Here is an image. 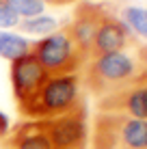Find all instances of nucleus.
<instances>
[{
	"label": "nucleus",
	"mask_w": 147,
	"mask_h": 149,
	"mask_svg": "<svg viewBox=\"0 0 147 149\" xmlns=\"http://www.w3.org/2000/svg\"><path fill=\"white\" fill-rule=\"evenodd\" d=\"M143 71H147V48L134 45L121 52L89 58L84 65V74L80 78H82V84L100 100L121 89Z\"/></svg>",
	"instance_id": "nucleus-1"
},
{
	"label": "nucleus",
	"mask_w": 147,
	"mask_h": 149,
	"mask_svg": "<svg viewBox=\"0 0 147 149\" xmlns=\"http://www.w3.org/2000/svg\"><path fill=\"white\" fill-rule=\"evenodd\" d=\"M82 78L80 74H65V76H48L41 84L37 95L24 104L20 112L28 121H45L52 117L82 106Z\"/></svg>",
	"instance_id": "nucleus-2"
},
{
	"label": "nucleus",
	"mask_w": 147,
	"mask_h": 149,
	"mask_svg": "<svg viewBox=\"0 0 147 149\" xmlns=\"http://www.w3.org/2000/svg\"><path fill=\"white\" fill-rule=\"evenodd\" d=\"M30 54L39 61V65L45 69L48 76L78 74L89 61V56L69 37L67 28L54 30L48 37H41V39L33 41Z\"/></svg>",
	"instance_id": "nucleus-3"
},
{
	"label": "nucleus",
	"mask_w": 147,
	"mask_h": 149,
	"mask_svg": "<svg viewBox=\"0 0 147 149\" xmlns=\"http://www.w3.org/2000/svg\"><path fill=\"white\" fill-rule=\"evenodd\" d=\"M93 149H147V121L98 112L93 123Z\"/></svg>",
	"instance_id": "nucleus-4"
},
{
	"label": "nucleus",
	"mask_w": 147,
	"mask_h": 149,
	"mask_svg": "<svg viewBox=\"0 0 147 149\" xmlns=\"http://www.w3.org/2000/svg\"><path fill=\"white\" fill-rule=\"evenodd\" d=\"M50 138L52 149H84L87 147V136H89V125H87V106L65 112V115L52 117V119L39 121Z\"/></svg>",
	"instance_id": "nucleus-5"
},
{
	"label": "nucleus",
	"mask_w": 147,
	"mask_h": 149,
	"mask_svg": "<svg viewBox=\"0 0 147 149\" xmlns=\"http://www.w3.org/2000/svg\"><path fill=\"white\" fill-rule=\"evenodd\" d=\"M98 112H113L147 121V71L136 76L121 89L100 97Z\"/></svg>",
	"instance_id": "nucleus-6"
},
{
	"label": "nucleus",
	"mask_w": 147,
	"mask_h": 149,
	"mask_svg": "<svg viewBox=\"0 0 147 149\" xmlns=\"http://www.w3.org/2000/svg\"><path fill=\"white\" fill-rule=\"evenodd\" d=\"M9 78H11V89L15 102H17V108H22L24 104H28L37 95L41 84L48 80V74L33 54H26L11 63Z\"/></svg>",
	"instance_id": "nucleus-7"
},
{
	"label": "nucleus",
	"mask_w": 147,
	"mask_h": 149,
	"mask_svg": "<svg viewBox=\"0 0 147 149\" xmlns=\"http://www.w3.org/2000/svg\"><path fill=\"white\" fill-rule=\"evenodd\" d=\"M128 48H134L132 33L128 30V26H125L119 17L106 13L102 17V22H100L98 30H95L89 58H93V56H102V54L121 52V50H128Z\"/></svg>",
	"instance_id": "nucleus-8"
},
{
	"label": "nucleus",
	"mask_w": 147,
	"mask_h": 149,
	"mask_svg": "<svg viewBox=\"0 0 147 149\" xmlns=\"http://www.w3.org/2000/svg\"><path fill=\"white\" fill-rule=\"evenodd\" d=\"M106 15V9L102 4H95V2H80V7L76 9L72 22L67 24V33L69 37L74 39V43L82 50L84 54L89 56L91 52V43H93L95 37V30H98L102 17Z\"/></svg>",
	"instance_id": "nucleus-9"
},
{
	"label": "nucleus",
	"mask_w": 147,
	"mask_h": 149,
	"mask_svg": "<svg viewBox=\"0 0 147 149\" xmlns=\"http://www.w3.org/2000/svg\"><path fill=\"white\" fill-rule=\"evenodd\" d=\"M7 149H52V145L39 121H24L13 127Z\"/></svg>",
	"instance_id": "nucleus-10"
},
{
	"label": "nucleus",
	"mask_w": 147,
	"mask_h": 149,
	"mask_svg": "<svg viewBox=\"0 0 147 149\" xmlns=\"http://www.w3.org/2000/svg\"><path fill=\"white\" fill-rule=\"evenodd\" d=\"M30 50H33V41L26 39L24 35L11 33V30H0V58L13 63V61L30 54Z\"/></svg>",
	"instance_id": "nucleus-11"
},
{
	"label": "nucleus",
	"mask_w": 147,
	"mask_h": 149,
	"mask_svg": "<svg viewBox=\"0 0 147 149\" xmlns=\"http://www.w3.org/2000/svg\"><path fill=\"white\" fill-rule=\"evenodd\" d=\"M22 33L26 35H35V37H48L52 35L54 30H59V19L52 17V15H35V17H28V19H22L17 26Z\"/></svg>",
	"instance_id": "nucleus-12"
},
{
	"label": "nucleus",
	"mask_w": 147,
	"mask_h": 149,
	"mask_svg": "<svg viewBox=\"0 0 147 149\" xmlns=\"http://www.w3.org/2000/svg\"><path fill=\"white\" fill-rule=\"evenodd\" d=\"M119 19L128 26L130 33L139 35V37H143L147 41V7H136V4L123 7Z\"/></svg>",
	"instance_id": "nucleus-13"
},
{
	"label": "nucleus",
	"mask_w": 147,
	"mask_h": 149,
	"mask_svg": "<svg viewBox=\"0 0 147 149\" xmlns=\"http://www.w3.org/2000/svg\"><path fill=\"white\" fill-rule=\"evenodd\" d=\"M9 7L17 13L20 19H28L45 11V0H4Z\"/></svg>",
	"instance_id": "nucleus-14"
},
{
	"label": "nucleus",
	"mask_w": 147,
	"mask_h": 149,
	"mask_svg": "<svg viewBox=\"0 0 147 149\" xmlns=\"http://www.w3.org/2000/svg\"><path fill=\"white\" fill-rule=\"evenodd\" d=\"M22 19L17 17V13L9 7L4 0H0V30H11V28H17Z\"/></svg>",
	"instance_id": "nucleus-15"
},
{
	"label": "nucleus",
	"mask_w": 147,
	"mask_h": 149,
	"mask_svg": "<svg viewBox=\"0 0 147 149\" xmlns=\"http://www.w3.org/2000/svg\"><path fill=\"white\" fill-rule=\"evenodd\" d=\"M9 130H11V123H9V117L4 115L2 110H0V138H2V136H7V134H9Z\"/></svg>",
	"instance_id": "nucleus-16"
}]
</instances>
